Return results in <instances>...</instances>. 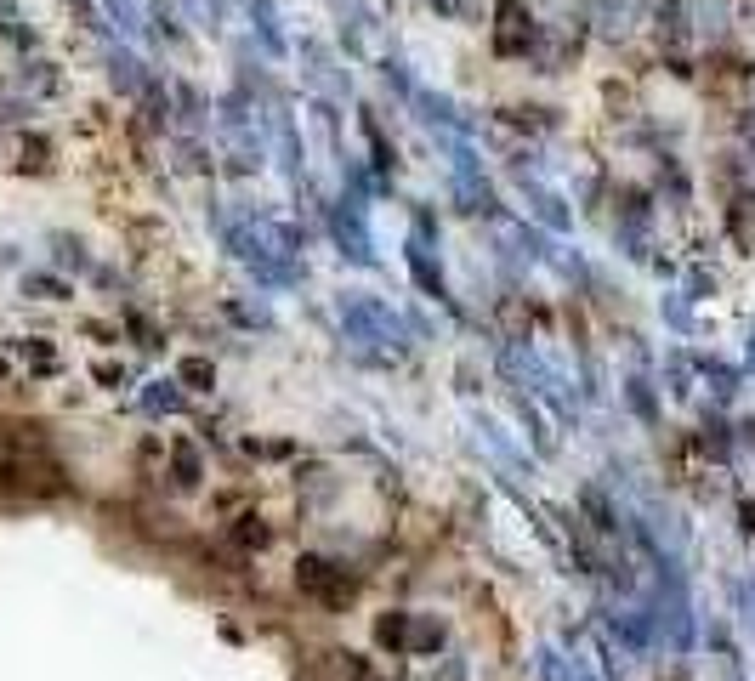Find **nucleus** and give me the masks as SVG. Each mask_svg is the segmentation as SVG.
Returning a JSON list of instances; mask_svg holds the SVG:
<instances>
[{"label": "nucleus", "mask_w": 755, "mask_h": 681, "mask_svg": "<svg viewBox=\"0 0 755 681\" xmlns=\"http://www.w3.org/2000/svg\"><path fill=\"white\" fill-rule=\"evenodd\" d=\"M6 375H12V364H6V358H0V381H6Z\"/></svg>", "instance_id": "7"}, {"label": "nucleus", "mask_w": 755, "mask_h": 681, "mask_svg": "<svg viewBox=\"0 0 755 681\" xmlns=\"http://www.w3.org/2000/svg\"><path fill=\"white\" fill-rule=\"evenodd\" d=\"M239 545H267V528L256 523V517H245V523H239Z\"/></svg>", "instance_id": "5"}, {"label": "nucleus", "mask_w": 755, "mask_h": 681, "mask_svg": "<svg viewBox=\"0 0 755 681\" xmlns=\"http://www.w3.org/2000/svg\"><path fill=\"white\" fill-rule=\"evenodd\" d=\"M176 483L188 489V483H199V460H194V449L188 443H176Z\"/></svg>", "instance_id": "3"}, {"label": "nucleus", "mask_w": 755, "mask_h": 681, "mask_svg": "<svg viewBox=\"0 0 755 681\" xmlns=\"http://www.w3.org/2000/svg\"><path fill=\"white\" fill-rule=\"evenodd\" d=\"M523 23H534V18H523V6H517V0H500V29H494V46H500V52H523Z\"/></svg>", "instance_id": "2"}, {"label": "nucleus", "mask_w": 755, "mask_h": 681, "mask_svg": "<svg viewBox=\"0 0 755 681\" xmlns=\"http://www.w3.org/2000/svg\"><path fill=\"white\" fill-rule=\"evenodd\" d=\"M182 375H188L194 386H205V381H211V364H205V358H188V364H182Z\"/></svg>", "instance_id": "6"}, {"label": "nucleus", "mask_w": 755, "mask_h": 681, "mask_svg": "<svg viewBox=\"0 0 755 681\" xmlns=\"http://www.w3.org/2000/svg\"><path fill=\"white\" fill-rule=\"evenodd\" d=\"M375 630H381V642H392V647H398V642L409 636V619H404V613H387V619H381Z\"/></svg>", "instance_id": "4"}, {"label": "nucleus", "mask_w": 755, "mask_h": 681, "mask_svg": "<svg viewBox=\"0 0 755 681\" xmlns=\"http://www.w3.org/2000/svg\"><path fill=\"white\" fill-rule=\"evenodd\" d=\"M296 585L313 596V602H324V608H347L352 596H358V579H352L347 568L324 562V557H301L296 562Z\"/></svg>", "instance_id": "1"}]
</instances>
